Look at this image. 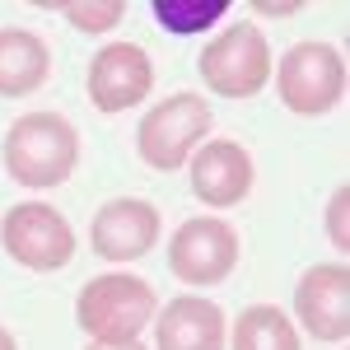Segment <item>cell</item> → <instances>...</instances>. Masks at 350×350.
I'll return each instance as SVG.
<instances>
[{"label": "cell", "mask_w": 350, "mask_h": 350, "mask_svg": "<svg viewBox=\"0 0 350 350\" xmlns=\"http://www.w3.org/2000/svg\"><path fill=\"white\" fill-rule=\"evenodd\" d=\"M0 154H5V173L24 191H52L80 163V131L61 112H28L10 122Z\"/></svg>", "instance_id": "obj_1"}, {"label": "cell", "mask_w": 350, "mask_h": 350, "mask_svg": "<svg viewBox=\"0 0 350 350\" xmlns=\"http://www.w3.org/2000/svg\"><path fill=\"white\" fill-rule=\"evenodd\" d=\"M154 313H159L154 285L131 275V271H103L75 299V323L94 346L140 341V332L154 323Z\"/></svg>", "instance_id": "obj_2"}, {"label": "cell", "mask_w": 350, "mask_h": 350, "mask_svg": "<svg viewBox=\"0 0 350 350\" xmlns=\"http://www.w3.org/2000/svg\"><path fill=\"white\" fill-rule=\"evenodd\" d=\"M211 122L215 117H211V103L201 94L159 98L135 126V154L159 173H173L196 154V145L211 140Z\"/></svg>", "instance_id": "obj_3"}, {"label": "cell", "mask_w": 350, "mask_h": 350, "mask_svg": "<svg viewBox=\"0 0 350 350\" xmlns=\"http://www.w3.org/2000/svg\"><path fill=\"white\" fill-rule=\"evenodd\" d=\"M275 94L295 117H327L346 98V56L332 42H295L275 66Z\"/></svg>", "instance_id": "obj_4"}, {"label": "cell", "mask_w": 350, "mask_h": 350, "mask_svg": "<svg viewBox=\"0 0 350 350\" xmlns=\"http://www.w3.org/2000/svg\"><path fill=\"white\" fill-rule=\"evenodd\" d=\"M196 66H201V80L211 84V94H219V98H252L271 80V42L262 38L257 24L243 19V24H229L224 33H215L201 47Z\"/></svg>", "instance_id": "obj_5"}, {"label": "cell", "mask_w": 350, "mask_h": 350, "mask_svg": "<svg viewBox=\"0 0 350 350\" xmlns=\"http://www.w3.org/2000/svg\"><path fill=\"white\" fill-rule=\"evenodd\" d=\"M0 247L24 271H61L75 257V229L52 201H19L0 219Z\"/></svg>", "instance_id": "obj_6"}, {"label": "cell", "mask_w": 350, "mask_h": 350, "mask_svg": "<svg viewBox=\"0 0 350 350\" xmlns=\"http://www.w3.org/2000/svg\"><path fill=\"white\" fill-rule=\"evenodd\" d=\"M239 267V234L234 224L219 215H191L173 229L168 243V271L178 280H187L196 290H211L219 280H229V271Z\"/></svg>", "instance_id": "obj_7"}, {"label": "cell", "mask_w": 350, "mask_h": 350, "mask_svg": "<svg viewBox=\"0 0 350 350\" xmlns=\"http://www.w3.org/2000/svg\"><path fill=\"white\" fill-rule=\"evenodd\" d=\"M84 89H89V103L103 117L126 112V108L150 98V89H154V61H150V52L140 42H108L89 61Z\"/></svg>", "instance_id": "obj_8"}, {"label": "cell", "mask_w": 350, "mask_h": 350, "mask_svg": "<svg viewBox=\"0 0 350 350\" xmlns=\"http://www.w3.org/2000/svg\"><path fill=\"white\" fill-rule=\"evenodd\" d=\"M295 318L313 341H346L350 332V271L346 262L308 267L295 285Z\"/></svg>", "instance_id": "obj_9"}, {"label": "cell", "mask_w": 350, "mask_h": 350, "mask_svg": "<svg viewBox=\"0 0 350 350\" xmlns=\"http://www.w3.org/2000/svg\"><path fill=\"white\" fill-rule=\"evenodd\" d=\"M187 178H191V196L215 206V211H229L247 201V191L257 183V163L243 150L239 140H206L196 145V154L187 159Z\"/></svg>", "instance_id": "obj_10"}, {"label": "cell", "mask_w": 350, "mask_h": 350, "mask_svg": "<svg viewBox=\"0 0 350 350\" xmlns=\"http://www.w3.org/2000/svg\"><path fill=\"white\" fill-rule=\"evenodd\" d=\"M159 229H163V219L150 201H140V196H117L108 206H98V215L89 224V243H94V252H98L103 262L122 267V262L145 257V252L159 243Z\"/></svg>", "instance_id": "obj_11"}, {"label": "cell", "mask_w": 350, "mask_h": 350, "mask_svg": "<svg viewBox=\"0 0 350 350\" xmlns=\"http://www.w3.org/2000/svg\"><path fill=\"white\" fill-rule=\"evenodd\" d=\"M224 313L201 295H178L154 313V350H224Z\"/></svg>", "instance_id": "obj_12"}, {"label": "cell", "mask_w": 350, "mask_h": 350, "mask_svg": "<svg viewBox=\"0 0 350 350\" xmlns=\"http://www.w3.org/2000/svg\"><path fill=\"white\" fill-rule=\"evenodd\" d=\"M52 75V52L28 28H0V98H24Z\"/></svg>", "instance_id": "obj_13"}, {"label": "cell", "mask_w": 350, "mask_h": 350, "mask_svg": "<svg viewBox=\"0 0 350 350\" xmlns=\"http://www.w3.org/2000/svg\"><path fill=\"white\" fill-rule=\"evenodd\" d=\"M229 350H304L299 341L295 318H285V308L275 304H247L239 318H234V332H229Z\"/></svg>", "instance_id": "obj_14"}, {"label": "cell", "mask_w": 350, "mask_h": 350, "mask_svg": "<svg viewBox=\"0 0 350 350\" xmlns=\"http://www.w3.org/2000/svg\"><path fill=\"white\" fill-rule=\"evenodd\" d=\"M224 14H229V0H154V19H159V28L183 33V38H191V33H211Z\"/></svg>", "instance_id": "obj_15"}, {"label": "cell", "mask_w": 350, "mask_h": 350, "mask_svg": "<svg viewBox=\"0 0 350 350\" xmlns=\"http://www.w3.org/2000/svg\"><path fill=\"white\" fill-rule=\"evenodd\" d=\"M61 14L80 28V33H94L98 38V33H112V28L126 19V0H66Z\"/></svg>", "instance_id": "obj_16"}, {"label": "cell", "mask_w": 350, "mask_h": 350, "mask_svg": "<svg viewBox=\"0 0 350 350\" xmlns=\"http://www.w3.org/2000/svg\"><path fill=\"white\" fill-rule=\"evenodd\" d=\"M327 239L336 243L341 252L350 247V234H346V187H336L332 201H327Z\"/></svg>", "instance_id": "obj_17"}, {"label": "cell", "mask_w": 350, "mask_h": 350, "mask_svg": "<svg viewBox=\"0 0 350 350\" xmlns=\"http://www.w3.org/2000/svg\"><path fill=\"white\" fill-rule=\"evenodd\" d=\"M252 10L257 14H275V19H285V14H295L299 0H252Z\"/></svg>", "instance_id": "obj_18"}, {"label": "cell", "mask_w": 350, "mask_h": 350, "mask_svg": "<svg viewBox=\"0 0 350 350\" xmlns=\"http://www.w3.org/2000/svg\"><path fill=\"white\" fill-rule=\"evenodd\" d=\"M84 350H150V346H145V341H126V346H94V341H89Z\"/></svg>", "instance_id": "obj_19"}, {"label": "cell", "mask_w": 350, "mask_h": 350, "mask_svg": "<svg viewBox=\"0 0 350 350\" xmlns=\"http://www.w3.org/2000/svg\"><path fill=\"white\" fill-rule=\"evenodd\" d=\"M0 350H19V341H14V336H10L5 327H0Z\"/></svg>", "instance_id": "obj_20"}]
</instances>
